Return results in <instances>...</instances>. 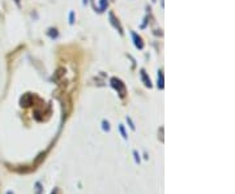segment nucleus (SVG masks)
<instances>
[{
  "mask_svg": "<svg viewBox=\"0 0 235 194\" xmlns=\"http://www.w3.org/2000/svg\"><path fill=\"white\" fill-rule=\"evenodd\" d=\"M110 84H111V86L114 87V89H115V90L118 91L119 97L122 98V99L127 95V87H125V84H124L120 78H118V77H111V78H110Z\"/></svg>",
  "mask_w": 235,
  "mask_h": 194,
  "instance_id": "f257e3e1",
  "label": "nucleus"
},
{
  "mask_svg": "<svg viewBox=\"0 0 235 194\" xmlns=\"http://www.w3.org/2000/svg\"><path fill=\"white\" fill-rule=\"evenodd\" d=\"M109 21H110V24H111V26L115 29L118 33L120 34V35H124V30H123V26H122V24H120V21H119V18L114 15V12H109Z\"/></svg>",
  "mask_w": 235,
  "mask_h": 194,
  "instance_id": "f03ea898",
  "label": "nucleus"
},
{
  "mask_svg": "<svg viewBox=\"0 0 235 194\" xmlns=\"http://www.w3.org/2000/svg\"><path fill=\"white\" fill-rule=\"evenodd\" d=\"M131 37H132V42H133V45H135V47L137 50H142L144 46H145V43H144L141 37H140L136 31H133V30H131Z\"/></svg>",
  "mask_w": 235,
  "mask_h": 194,
  "instance_id": "7ed1b4c3",
  "label": "nucleus"
},
{
  "mask_svg": "<svg viewBox=\"0 0 235 194\" xmlns=\"http://www.w3.org/2000/svg\"><path fill=\"white\" fill-rule=\"evenodd\" d=\"M140 78H141L142 84L147 86V87H149V89H150V87H153V82H151L149 74L147 73V71H145L144 68H141V69H140Z\"/></svg>",
  "mask_w": 235,
  "mask_h": 194,
  "instance_id": "20e7f679",
  "label": "nucleus"
},
{
  "mask_svg": "<svg viewBox=\"0 0 235 194\" xmlns=\"http://www.w3.org/2000/svg\"><path fill=\"white\" fill-rule=\"evenodd\" d=\"M46 35L50 39L55 41V39L59 38V30L56 29V28H48V29L46 30Z\"/></svg>",
  "mask_w": 235,
  "mask_h": 194,
  "instance_id": "39448f33",
  "label": "nucleus"
},
{
  "mask_svg": "<svg viewBox=\"0 0 235 194\" xmlns=\"http://www.w3.org/2000/svg\"><path fill=\"white\" fill-rule=\"evenodd\" d=\"M98 4H99V7L96 11L98 13H103V12H106L107 8H109V0H99Z\"/></svg>",
  "mask_w": 235,
  "mask_h": 194,
  "instance_id": "423d86ee",
  "label": "nucleus"
},
{
  "mask_svg": "<svg viewBox=\"0 0 235 194\" xmlns=\"http://www.w3.org/2000/svg\"><path fill=\"white\" fill-rule=\"evenodd\" d=\"M163 82H165V80H163V69L161 68V69L158 71V81H157V86H158V89L163 90Z\"/></svg>",
  "mask_w": 235,
  "mask_h": 194,
  "instance_id": "0eeeda50",
  "label": "nucleus"
},
{
  "mask_svg": "<svg viewBox=\"0 0 235 194\" xmlns=\"http://www.w3.org/2000/svg\"><path fill=\"white\" fill-rule=\"evenodd\" d=\"M118 129H119V132H120V134H122L123 138H124V140H128V134H127V132H125L124 125H123V124H119V125H118Z\"/></svg>",
  "mask_w": 235,
  "mask_h": 194,
  "instance_id": "6e6552de",
  "label": "nucleus"
},
{
  "mask_svg": "<svg viewBox=\"0 0 235 194\" xmlns=\"http://www.w3.org/2000/svg\"><path fill=\"white\" fill-rule=\"evenodd\" d=\"M34 189H35V194H42L43 193V188H42L41 181H37V183L34 184Z\"/></svg>",
  "mask_w": 235,
  "mask_h": 194,
  "instance_id": "1a4fd4ad",
  "label": "nucleus"
},
{
  "mask_svg": "<svg viewBox=\"0 0 235 194\" xmlns=\"http://www.w3.org/2000/svg\"><path fill=\"white\" fill-rule=\"evenodd\" d=\"M110 129H111V127H110V123H109V120H102V130L103 132H110Z\"/></svg>",
  "mask_w": 235,
  "mask_h": 194,
  "instance_id": "9d476101",
  "label": "nucleus"
},
{
  "mask_svg": "<svg viewBox=\"0 0 235 194\" xmlns=\"http://www.w3.org/2000/svg\"><path fill=\"white\" fill-rule=\"evenodd\" d=\"M75 18H76V13H75V11H71V12H69V16H68L69 25H73V24H75Z\"/></svg>",
  "mask_w": 235,
  "mask_h": 194,
  "instance_id": "9b49d317",
  "label": "nucleus"
},
{
  "mask_svg": "<svg viewBox=\"0 0 235 194\" xmlns=\"http://www.w3.org/2000/svg\"><path fill=\"white\" fill-rule=\"evenodd\" d=\"M125 120H127V123H128V125H129V128H131L132 130H136V127H135V123L132 121V119H131L129 116H127V117H125Z\"/></svg>",
  "mask_w": 235,
  "mask_h": 194,
  "instance_id": "f8f14e48",
  "label": "nucleus"
},
{
  "mask_svg": "<svg viewBox=\"0 0 235 194\" xmlns=\"http://www.w3.org/2000/svg\"><path fill=\"white\" fill-rule=\"evenodd\" d=\"M148 24H149V16H145V17H144V22L140 25V29H145Z\"/></svg>",
  "mask_w": 235,
  "mask_h": 194,
  "instance_id": "ddd939ff",
  "label": "nucleus"
},
{
  "mask_svg": "<svg viewBox=\"0 0 235 194\" xmlns=\"http://www.w3.org/2000/svg\"><path fill=\"white\" fill-rule=\"evenodd\" d=\"M44 156H46V154H44V153H41L39 155H38V158H37V160H35V163H34V164H39L44 159Z\"/></svg>",
  "mask_w": 235,
  "mask_h": 194,
  "instance_id": "4468645a",
  "label": "nucleus"
},
{
  "mask_svg": "<svg viewBox=\"0 0 235 194\" xmlns=\"http://www.w3.org/2000/svg\"><path fill=\"white\" fill-rule=\"evenodd\" d=\"M133 156H135V162L137 164H140V162H141V159H140V155H138V153L136 151V150H133Z\"/></svg>",
  "mask_w": 235,
  "mask_h": 194,
  "instance_id": "2eb2a0df",
  "label": "nucleus"
},
{
  "mask_svg": "<svg viewBox=\"0 0 235 194\" xmlns=\"http://www.w3.org/2000/svg\"><path fill=\"white\" fill-rule=\"evenodd\" d=\"M15 3H16V5H17L18 8L21 7V0H15Z\"/></svg>",
  "mask_w": 235,
  "mask_h": 194,
  "instance_id": "dca6fc26",
  "label": "nucleus"
},
{
  "mask_svg": "<svg viewBox=\"0 0 235 194\" xmlns=\"http://www.w3.org/2000/svg\"><path fill=\"white\" fill-rule=\"evenodd\" d=\"M88 4H89V0H82V5H84V7H86Z\"/></svg>",
  "mask_w": 235,
  "mask_h": 194,
  "instance_id": "f3484780",
  "label": "nucleus"
},
{
  "mask_svg": "<svg viewBox=\"0 0 235 194\" xmlns=\"http://www.w3.org/2000/svg\"><path fill=\"white\" fill-rule=\"evenodd\" d=\"M90 3H92V5H93V8L96 9V4H94V0H90Z\"/></svg>",
  "mask_w": 235,
  "mask_h": 194,
  "instance_id": "a211bd4d",
  "label": "nucleus"
},
{
  "mask_svg": "<svg viewBox=\"0 0 235 194\" xmlns=\"http://www.w3.org/2000/svg\"><path fill=\"white\" fill-rule=\"evenodd\" d=\"M161 7L163 8V0H161Z\"/></svg>",
  "mask_w": 235,
  "mask_h": 194,
  "instance_id": "6ab92c4d",
  "label": "nucleus"
},
{
  "mask_svg": "<svg viewBox=\"0 0 235 194\" xmlns=\"http://www.w3.org/2000/svg\"><path fill=\"white\" fill-rule=\"evenodd\" d=\"M7 194H15L13 192H7Z\"/></svg>",
  "mask_w": 235,
  "mask_h": 194,
  "instance_id": "aec40b11",
  "label": "nucleus"
},
{
  "mask_svg": "<svg viewBox=\"0 0 235 194\" xmlns=\"http://www.w3.org/2000/svg\"><path fill=\"white\" fill-rule=\"evenodd\" d=\"M151 2H153V3H156V2H157V0H151Z\"/></svg>",
  "mask_w": 235,
  "mask_h": 194,
  "instance_id": "412c9836",
  "label": "nucleus"
}]
</instances>
